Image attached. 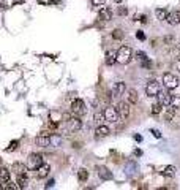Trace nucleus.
<instances>
[{
	"label": "nucleus",
	"instance_id": "1",
	"mask_svg": "<svg viewBox=\"0 0 180 190\" xmlns=\"http://www.w3.org/2000/svg\"><path fill=\"white\" fill-rule=\"evenodd\" d=\"M133 57V51L130 46H120V49L117 51V63L126 65Z\"/></svg>",
	"mask_w": 180,
	"mask_h": 190
},
{
	"label": "nucleus",
	"instance_id": "2",
	"mask_svg": "<svg viewBox=\"0 0 180 190\" xmlns=\"http://www.w3.org/2000/svg\"><path fill=\"white\" fill-rule=\"evenodd\" d=\"M71 112L76 116H84L87 112V108H85V103L82 98H74L71 102Z\"/></svg>",
	"mask_w": 180,
	"mask_h": 190
},
{
	"label": "nucleus",
	"instance_id": "3",
	"mask_svg": "<svg viewBox=\"0 0 180 190\" xmlns=\"http://www.w3.org/2000/svg\"><path fill=\"white\" fill-rule=\"evenodd\" d=\"M163 84L168 90H174L178 87V78L172 73H164L163 75Z\"/></svg>",
	"mask_w": 180,
	"mask_h": 190
},
{
	"label": "nucleus",
	"instance_id": "4",
	"mask_svg": "<svg viewBox=\"0 0 180 190\" xmlns=\"http://www.w3.org/2000/svg\"><path fill=\"white\" fill-rule=\"evenodd\" d=\"M66 128L70 132H78V130L82 128V121H81L78 116H73V117H70L68 121H66Z\"/></svg>",
	"mask_w": 180,
	"mask_h": 190
},
{
	"label": "nucleus",
	"instance_id": "5",
	"mask_svg": "<svg viewBox=\"0 0 180 190\" xmlns=\"http://www.w3.org/2000/svg\"><path fill=\"white\" fill-rule=\"evenodd\" d=\"M145 93L148 95V97H157V95L160 93V84H158V81H155V79L148 81L147 86H145Z\"/></svg>",
	"mask_w": 180,
	"mask_h": 190
},
{
	"label": "nucleus",
	"instance_id": "6",
	"mask_svg": "<svg viewBox=\"0 0 180 190\" xmlns=\"http://www.w3.org/2000/svg\"><path fill=\"white\" fill-rule=\"evenodd\" d=\"M103 114H105V119L108 122H117L119 121V112H117V109L115 108H112V106H106L105 108V111H103Z\"/></svg>",
	"mask_w": 180,
	"mask_h": 190
},
{
	"label": "nucleus",
	"instance_id": "7",
	"mask_svg": "<svg viewBox=\"0 0 180 190\" xmlns=\"http://www.w3.org/2000/svg\"><path fill=\"white\" fill-rule=\"evenodd\" d=\"M115 109H117L120 119H126L128 116H130V103H128V102H119V105L115 106Z\"/></svg>",
	"mask_w": 180,
	"mask_h": 190
},
{
	"label": "nucleus",
	"instance_id": "8",
	"mask_svg": "<svg viewBox=\"0 0 180 190\" xmlns=\"http://www.w3.org/2000/svg\"><path fill=\"white\" fill-rule=\"evenodd\" d=\"M41 163H43V155L41 154H30L29 155V168L36 170Z\"/></svg>",
	"mask_w": 180,
	"mask_h": 190
},
{
	"label": "nucleus",
	"instance_id": "9",
	"mask_svg": "<svg viewBox=\"0 0 180 190\" xmlns=\"http://www.w3.org/2000/svg\"><path fill=\"white\" fill-rule=\"evenodd\" d=\"M35 144L40 146V148H46V146H51V139H49V135L47 133H40L36 138H35Z\"/></svg>",
	"mask_w": 180,
	"mask_h": 190
},
{
	"label": "nucleus",
	"instance_id": "10",
	"mask_svg": "<svg viewBox=\"0 0 180 190\" xmlns=\"http://www.w3.org/2000/svg\"><path fill=\"white\" fill-rule=\"evenodd\" d=\"M98 19L105 21V22H109L112 19V10L108 8V7H101V10L98 11Z\"/></svg>",
	"mask_w": 180,
	"mask_h": 190
},
{
	"label": "nucleus",
	"instance_id": "11",
	"mask_svg": "<svg viewBox=\"0 0 180 190\" xmlns=\"http://www.w3.org/2000/svg\"><path fill=\"white\" fill-rule=\"evenodd\" d=\"M169 26H177V24H180V13L178 11H171L166 14V19H164Z\"/></svg>",
	"mask_w": 180,
	"mask_h": 190
},
{
	"label": "nucleus",
	"instance_id": "12",
	"mask_svg": "<svg viewBox=\"0 0 180 190\" xmlns=\"http://www.w3.org/2000/svg\"><path fill=\"white\" fill-rule=\"evenodd\" d=\"M49 171H51V166L47 165V163H41L38 168H36V178H40V179H44V178H47L49 176Z\"/></svg>",
	"mask_w": 180,
	"mask_h": 190
},
{
	"label": "nucleus",
	"instance_id": "13",
	"mask_svg": "<svg viewBox=\"0 0 180 190\" xmlns=\"http://www.w3.org/2000/svg\"><path fill=\"white\" fill-rule=\"evenodd\" d=\"M126 90V86H125V82L123 81H119V82H115L114 84V87H112V97H120V95H123V92Z\"/></svg>",
	"mask_w": 180,
	"mask_h": 190
},
{
	"label": "nucleus",
	"instance_id": "14",
	"mask_svg": "<svg viewBox=\"0 0 180 190\" xmlns=\"http://www.w3.org/2000/svg\"><path fill=\"white\" fill-rule=\"evenodd\" d=\"M98 176H100V179H103V181L112 179V173H111L109 168H106V166H100V168H98Z\"/></svg>",
	"mask_w": 180,
	"mask_h": 190
},
{
	"label": "nucleus",
	"instance_id": "15",
	"mask_svg": "<svg viewBox=\"0 0 180 190\" xmlns=\"http://www.w3.org/2000/svg\"><path fill=\"white\" fill-rule=\"evenodd\" d=\"M17 187L19 188H25L29 184V173H22V174H17V181H16Z\"/></svg>",
	"mask_w": 180,
	"mask_h": 190
},
{
	"label": "nucleus",
	"instance_id": "16",
	"mask_svg": "<svg viewBox=\"0 0 180 190\" xmlns=\"http://www.w3.org/2000/svg\"><path fill=\"white\" fill-rule=\"evenodd\" d=\"M175 166H172V165H168V166H164V168L160 171V174L161 176H164V178H174L175 176Z\"/></svg>",
	"mask_w": 180,
	"mask_h": 190
},
{
	"label": "nucleus",
	"instance_id": "17",
	"mask_svg": "<svg viewBox=\"0 0 180 190\" xmlns=\"http://www.w3.org/2000/svg\"><path fill=\"white\" fill-rule=\"evenodd\" d=\"M62 119H63V116H62V112H59V111H51V112H49V122L59 125Z\"/></svg>",
	"mask_w": 180,
	"mask_h": 190
},
{
	"label": "nucleus",
	"instance_id": "18",
	"mask_svg": "<svg viewBox=\"0 0 180 190\" xmlns=\"http://www.w3.org/2000/svg\"><path fill=\"white\" fill-rule=\"evenodd\" d=\"M126 102L130 103V105H134L138 103V92L134 89H130V90H126Z\"/></svg>",
	"mask_w": 180,
	"mask_h": 190
},
{
	"label": "nucleus",
	"instance_id": "19",
	"mask_svg": "<svg viewBox=\"0 0 180 190\" xmlns=\"http://www.w3.org/2000/svg\"><path fill=\"white\" fill-rule=\"evenodd\" d=\"M10 178H11V174H10V171L7 168L0 170V185H2V187H5L7 182H10Z\"/></svg>",
	"mask_w": 180,
	"mask_h": 190
},
{
	"label": "nucleus",
	"instance_id": "20",
	"mask_svg": "<svg viewBox=\"0 0 180 190\" xmlns=\"http://www.w3.org/2000/svg\"><path fill=\"white\" fill-rule=\"evenodd\" d=\"M158 95H160V100H158V102H160L163 106H169V105H171V98H172L171 93H168V92H160Z\"/></svg>",
	"mask_w": 180,
	"mask_h": 190
},
{
	"label": "nucleus",
	"instance_id": "21",
	"mask_svg": "<svg viewBox=\"0 0 180 190\" xmlns=\"http://www.w3.org/2000/svg\"><path fill=\"white\" fill-rule=\"evenodd\" d=\"M109 133H111V132H109V128H108L106 125H103V124H101V125H98V127H96L95 136H96V138H105V136H108Z\"/></svg>",
	"mask_w": 180,
	"mask_h": 190
},
{
	"label": "nucleus",
	"instance_id": "22",
	"mask_svg": "<svg viewBox=\"0 0 180 190\" xmlns=\"http://www.w3.org/2000/svg\"><path fill=\"white\" fill-rule=\"evenodd\" d=\"M11 170H13V171L16 173V176H17V174H22V173H27V166H25L24 163H19V162H16V163H13Z\"/></svg>",
	"mask_w": 180,
	"mask_h": 190
},
{
	"label": "nucleus",
	"instance_id": "23",
	"mask_svg": "<svg viewBox=\"0 0 180 190\" xmlns=\"http://www.w3.org/2000/svg\"><path fill=\"white\" fill-rule=\"evenodd\" d=\"M106 63H108V65H114V63H117V51L111 49V51L106 52Z\"/></svg>",
	"mask_w": 180,
	"mask_h": 190
},
{
	"label": "nucleus",
	"instance_id": "24",
	"mask_svg": "<svg viewBox=\"0 0 180 190\" xmlns=\"http://www.w3.org/2000/svg\"><path fill=\"white\" fill-rule=\"evenodd\" d=\"M136 170H138V165H136V162H133V160H130V162L126 163V166H125L126 174H133Z\"/></svg>",
	"mask_w": 180,
	"mask_h": 190
},
{
	"label": "nucleus",
	"instance_id": "25",
	"mask_svg": "<svg viewBox=\"0 0 180 190\" xmlns=\"http://www.w3.org/2000/svg\"><path fill=\"white\" fill-rule=\"evenodd\" d=\"M161 109H163V105L160 103V102H155L152 105V109H150V112L153 114V116H157V114H160L161 112Z\"/></svg>",
	"mask_w": 180,
	"mask_h": 190
},
{
	"label": "nucleus",
	"instance_id": "26",
	"mask_svg": "<svg viewBox=\"0 0 180 190\" xmlns=\"http://www.w3.org/2000/svg\"><path fill=\"white\" fill-rule=\"evenodd\" d=\"M78 179H79L81 182H85V181L89 179V171H87L85 168H81V170L78 171Z\"/></svg>",
	"mask_w": 180,
	"mask_h": 190
},
{
	"label": "nucleus",
	"instance_id": "27",
	"mask_svg": "<svg viewBox=\"0 0 180 190\" xmlns=\"http://www.w3.org/2000/svg\"><path fill=\"white\" fill-rule=\"evenodd\" d=\"M169 106H172L174 109H180V95H172Z\"/></svg>",
	"mask_w": 180,
	"mask_h": 190
},
{
	"label": "nucleus",
	"instance_id": "28",
	"mask_svg": "<svg viewBox=\"0 0 180 190\" xmlns=\"http://www.w3.org/2000/svg\"><path fill=\"white\" fill-rule=\"evenodd\" d=\"M155 14H157V18H158L160 21H164V19H166L168 11H166L164 8H157V10H155Z\"/></svg>",
	"mask_w": 180,
	"mask_h": 190
},
{
	"label": "nucleus",
	"instance_id": "29",
	"mask_svg": "<svg viewBox=\"0 0 180 190\" xmlns=\"http://www.w3.org/2000/svg\"><path fill=\"white\" fill-rule=\"evenodd\" d=\"M93 121L96 122V125H101L103 122L106 121V119H105V114H103V112H96V114L93 116Z\"/></svg>",
	"mask_w": 180,
	"mask_h": 190
},
{
	"label": "nucleus",
	"instance_id": "30",
	"mask_svg": "<svg viewBox=\"0 0 180 190\" xmlns=\"http://www.w3.org/2000/svg\"><path fill=\"white\" fill-rule=\"evenodd\" d=\"M49 139H51V146H60V142H62V138L57 136V135L49 136Z\"/></svg>",
	"mask_w": 180,
	"mask_h": 190
},
{
	"label": "nucleus",
	"instance_id": "31",
	"mask_svg": "<svg viewBox=\"0 0 180 190\" xmlns=\"http://www.w3.org/2000/svg\"><path fill=\"white\" fill-rule=\"evenodd\" d=\"M17 146H19V141H17V139H13V141L10 142V146L7 148V152H13L14 149H17Z\"/></svg>",
	"mask_w": 180,
	"mask_h": 190
},
{
	"label": "nucleus",
	"instance_id": "32",
	"mask_svg": "<svg viewBox=\"0 0 180 190\" xmlns=\"http://www.w3.org/2000/svg\"><path fill=\"white\" fill-rule=\"evenodd\" d=\"M112 38H114V40H117V41H119V40H122V38H123V32H122L120 29H115V30L112 32Z\"/></svg>",
	"mask_w": 180,
	"mask_h": 190
},
{
	"label": "nucleus",
	"instance_id": "33",
	"mask_svg": "<svg viewBox=\"0 0 180 190\" xmlns=\"http://www.w3.org/2000/svg\"><path fill=\"white\" fill-rule=\"evenodd\" d=\"M174 112H175V109L171 106V108L166 111V114H164V119H166V121H171V119L174 117Z\"/></svg>",
	"mask_w": 180,
	"mask_h": 190
},
{
	"label": "nucleus",
	"instance_id": "34",
	"mask_svg": "<svg viewBox=\"0 0 180 190\" xmlns=\"http://www.w3.org/2000/svg\"><path fill=\"white\" fill-rule=\"evenodd\" d=\"M136 59H138L139 62H142V60H145V59H147V54H145V52H142V51H136Z\"/></svg>",
	"mask_w": 180,
	"mask_h": 190
},
{
	"label": "nucleus",
	"instance_id": "35",
	"mask_svg": "<svg viewBox=\"0 0 180 190\" xmlns=\"http://www.w3.org/2000/svg\"><path fill=\"white\" fill-rule=\"evenodd\" d=\"M3 188H10V190H17L19 187H17V184H14V182H11V181H10V182H7V184H5V187H3Z\"/></svg>",
	"mask_w": 180,
	"mask_h": 190
},
{
	"label": "nucleus",
	"instance_id": "36",
	"mask_svg": "<svg viewBox=\"0 0 180 190\" xmlns=\"http://www.w3.org/2000/svg\"><path fill=\"white\" fill-rule=\"evenodd\" d=\"M139 63H141V67H142V68H150V67H152V62H150V59H148V57H147L145 60L139 62Z\"/></svg>",
	"mask_w": 180,
	"mask_h": 190
},
{
	"label": "nucleus",
	"instance_id": "37",
	"mask_svg": "<svg viewBox=\"0 0 180 190\" xmlns=\"http://www.w3.org/2000/svg\"><path fill=\"white\" fill-rule=\"evenodd\" d=\"M105 2H106V0H92V3H93L95 7H101V5H105Z\"/></svg>",
	"mask_w": 180,
	"mask_h": 190
},
{
	"label": "nucleus",
	"instance_id": "38",
	"mask_svg": "<svg viewBox=\"0 0 180 190\" xmlns=\"http://www.w3.org/2000/svg\"><path fill=\"white\" fill-rule=\"evenodd\" d=\"M150 133H152L153 136H155V138H161V133H160L158 130H155V128H152V130H150Z\"/></svg>",
	"mask_w": 180,
	"mask_h": 190
},
{
	"label": "nucleus",
	"instance_id": "39",
	"mask_svg": "<svg viewBox=\"0 0 180 190\" xmlns=\"http://www.w3.org/2000/svg\"><path fill=\"white\" fill-rule=\"evenodd\" d=\"M128 13V10L125 8V7H119V14H122V16H125Z\"/></svg>",
	"mask_w": 180,
	"mask_h": 190
},
{
	"label": "nucleus",
	"instance_id": "40",
	"mask_svg": "<svg viewBox=\"0 0 180 190\" xmlns=\"http://www.w3.org/2000/svg\"><path fill=\"white\" fill-rule=\"evenodd\" d=\"M136 37H138V40H141V41H144V40H145V35H144V32H141V30L136 33Z\"/></svg>",
	"mask_w": 180,
	"mask_h": 190
},
{
	"label": "nucleus",
	"instance_id": "41",
	"mask_svg": "<svg viewBox=\"0 0 180 190\" xmlns=\"http://www.w3.org/2000/svg\"><path fill=\"white\" fill-rule=\"evenodd\" d=\"M36 2H38L40 5H51V3H52L51 0H36Z\"/></svg>",
	"mask_w": 180,
	"mask_h": 190
},
{
	"label": "nucleus",
	"instance_id": "42",
	"mask_svg": "<svg viewBox=\"0 0 180 190\" xmlns=\"http://www.w3.org/2000/svg\"><path fill=\"white\" fill-rule=\"evenodd\" d=\"M174 67H175V68H177V70L180 71V57H178V60H177V62L174 63Z\"/></svg>",
	"mask_w": 180,
	"mask_h": 190
},
{
	"label": "nucleus",
	"instance_id": "43",
	"mask_svg": "<svg viewBox=\"0 0 180 190\" xmlns=\"http://www.w3.org/2000/svg\"><path fill=\"white\" fill-rule=\"evenodd\" d=\"M139 21H141L142 24H145V22H147V16H141V18H139Z\"/></svg>",
	"mask_w": 180,
	"mask_h": 190
},
{
	"label": "nucleus",
	"instance_id": "44",
	"mask_svg": "<svg viewBox=\"0 0 180 190\" xmlns=\"http://www.w3.org/2000/svg\"><path fill=\"white\" fill-rule=\"evenodd\" d=\"M134 139H136L138 142H141V141H142V136H141V135H136V136H134Z\"/></svg>",
	"mask_w": 180,
	"mask_h": 190
},
{
	"label": "nucleus",
	"instance_id": "45",
	"mask_svg": "<svg viewBox=\"0 0 180 190\" xmlns=\"http://www.w3.org/2000/svg\"><path fill=\"white\" fill-rule=\"evenodd\" d=\"M24 2H25V0H13V3H14V5H17V3H24Z\"/></svg>",
	"mask_w": 180,
	"mask_h": 190
},
{
	"label": "nucleus",
	"instance_id": "46",
	"mask_svg": "<svg viewBox=\"0 0 180 190\" xmlns=\"http://www.w3.org/2000/svg\"><path fill=\"white\" fill-rule=\"evenodd\" d=\"M134 154H136V155H142V151H141V149H136Z\"/></svg>",
	"mask_w": 180,
	"mask_h": 190
},
{
	"label": "nucleus",
	"instance_id": "47",
	"mask_svg": "<svg viewBox=\"0 0 180 190\" xmlns=\"http://www.w3.org/2000/svg\"><path fill=\"white\" fill-rule=\"evenodd\" d=\"M52 185H54V181H52V179H51V181L47 182V187H52Z\"/></svg>",
	"mask_w": 180,
	"mask_h": 190
},
{
	"label": "nucleus",
	"instance_id": "48",
	"mask_svg": "<svg viewBox=\"0 0 180 190\" xmlns=\"http://www.w3.org/2000/svg\"><path fill=\"white\" fill-rule=\"evenodd\" d=\"M51 2H52V3H56V5H57V3H60V2H62V0H51Z\"/></svg>",
	"mask_w": 180,
	"mask_h": 190
},
{
	"label": "nucleus",
	"instance_id": "49",
	"mask_svg": "<svg viewBox=\"0 0 180 190\" xmlns=\"http://www.w3.org/2000/svg\"><path fill=\"white\" fill-rule=\"evenodd\" d=\"M114 2H115V3H122V0H114Z\"/></svg>",
	"mask_w": 180,
	"mask_h": 190
},
{
	"label": "nucleus",
	"instance_id": "50",
	"mask_svg": "<svg viewBox=\"0 0 180 190\" xmlns=\"http://www.w3.org/2000/svg\"><path fill=\"white\" fill-rule=\"evenodd\" d=\"M178 13H180V11H178Z\"/></svg>",
	"mask_w": 180,
	"mask_h": 190
}]
</instances>
